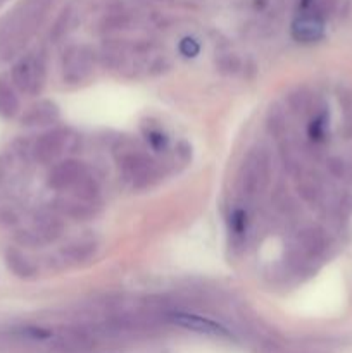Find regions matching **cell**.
<instances>
[{"label":"cell","mask_w":352,"mask_h":353,"mask_svg":"<svg viewBox=\"0 0 352 353\" xmlns=\"http://www.w3.org/2000/svg\"><path fill=\"white\" fill-rule=\"evenodd\" d=\"M169 321L176 326L183 327L186 331H192V333L206 334V336L213 338H231L233 334L230 333V330L223 326V324L216 323L213 319H207V317L197 316V314H188V312H175L169 316Z\"/></svg>","instance_id":"6da1fadb"},{"label":"cell","mask_w":352,"mask_h":353,"mask_svg":"<svg viewBox=\"0 0 352 353\" xmlns=\"http://www.w3.org/2000/svg\"><path fill=\"white\" fill-rule=\"evenodd\" d=\"M292 37L302 43H313L324 37V23L323 17L314 16V14L302 12L297 16L292 23Z\"/></svg>","instance_id":"7a4b0ae2"},{"label":"cell","mask_w":352,"mask_h":353,"mask_svg":"<svg viewBox=\"0 0 352 353\" xmlns=\"http://www.w3.org/2000/svg\"><path fill=\"white\" fill-rule=\"evenodd\" d=\"M200 50V45L197 43L195 38H183L182 41H179V52H182L185 57H195L197 54H199Z\"/></svg>","instance_id":"3957f363"}]
</instances>
